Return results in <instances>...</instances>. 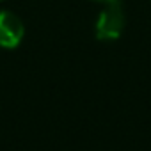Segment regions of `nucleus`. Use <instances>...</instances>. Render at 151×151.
I'll return each instance as SVG.
<instances>
[{"label":"nucleus","instance_id":"nucleus-1","mask_svg":"<svg viewBox=\"0 0 151 151\" xmlns=\"http://www.w3.org/2000/svg\"><path fill=\"white\" fill-rule=\"evenodd\" d=\"M123 30H124V11L121 0L105 4L94 23L96 37L100 41H116L121 37Z\"/></svg>","mask_w":151,"mask_h":151},{"label":"nucleus","instance_id":"nucleus-2","mask_svg":"<svg viewBox=\"0 0 151 151\" xmlns=\"http://www.w3.org/2000/svg\"><path fill=\"white\" fill-rule=\"evenodd\" d=\"M25 36V25L22 18L11 11H0V46L13 50Z\"/></svg>","mask_w":151,"mask_h":151},{"label":"nucleus","instance_id":"nucleus-4","mask_svg":"<svg viewBox=\"0 0 151 151\" xmlns=\"http://www.w3.org/2000/svg\"><path fill=\"white\" fill-rule=\"evenodd\" d=\"M0 2H2V0H0Z\"/></svg>","mask_w":151,"mask_h":151},{"label":"nucleus","instance_id":"nucleus-3","mask_svg":"<svg viewBox=\"0 0 151 151\" xmlns=\"http://www.w3.org/2000/svg\"><path fill=\"white\" fill-rule=\"evenodd\" d=\"M93 2H98V4H110V2H116V0H93Z\"/></svg>","mask_w":151,"mask_h":151}]
</instances>
